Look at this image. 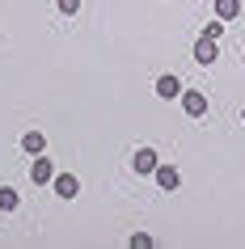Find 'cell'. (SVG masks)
Returning <instances> with one entry per match:
<instances>
[{
  "label": "cell",
  "mask_w": 245,
  "mask_h": 249,
  "mask_svg": "<svg viewBox=\"0 0 245 249\" xmlns=\"http://www.w3.org/2000/svg\"><path fill=\"white\" fill-rule=\"evenodd\" d=\"M203 34H207V38H220V34H224V21H220V17H216L211 26H203Z\"/></svg>",
  "instance_id": "13"
},
{
  "label": "cell",
  "mask_w": 245,
  "mask_h": 249,
  "mask_svg": "<svg viewBox=\"0 0 245 249\" xmlns=\"http://www.w3.org/2000/svg\"><path fill=\"white\" fill-rule=\"evenodd\" d=\"M156 186H161V190H178L182 186V173H178V165H156Z\"/></svg>",
  "instance_id": "4"
},
{
  "label": "cell",
  "mask_w": 245,
  "mask_h": 249,
  "mask_svg": "<svg viewBox=\"0 0 245 249\" xmlns=\"http://www.w3.org/2000/svg\"><path fill=\"white\" fill-rule=\"evenodd\" d=\"M182 110L190 118H203L207 114V93H199V89H182Z\"/></svg>",
  "instance_id": "1"
},
{
  "label": "cell",
  "mask_w": 245,
  "mask_h": 249,
  "mask_svg": "<svg viewBox=\"0 0 245 249\" xmlns=\"http://www.w3.org/2000/svg\"><path fill=\"white\" fill-rule=\"evenodd\" d=\"M55 195L59 198H76V190H80V182H76V173H55Z\"/></svg>",
  "instance_id": "5"
},
{
  "label": "cell",
  "mask_w": 245,
  "mask_h": 249,
  "mask_svg": "<svg viewBox=\"0 0 245 249\" xmlns=\"http://www.w3.org/2000/svg\"><path fill=\"white\" fill-rule=\"evenodd\" d=\"M30 178H34V182H38V186L55 182V165H51V160H47V157H42V152H38V160L30 165Z\"/></svg>",
  "instance_id": "6"
},
{
  "label": "cell",
  "mask_w": 245,
  "mask_h": 249,
  "mask_svg": "<svg viewBox=\"0 0 245 249\" xmlns=\"http://www.w3.org/2000/svg\"><path fill=\"white\" fill-rule=\"evenodd\" d=\"M241 118H245V110H241Z\"/></svg>",
  "instance_id": "14"
},
{
  "label": "cell",
  "mask_w": 245,
  "mask_h": 249,
  "mask_svg": "<svg viewBox=\"0 0 245 249\" xmlns=\"http://www.w3.org/2000/svg\"><path fill=\"white\" fill-rule=\"evenodd\" d=\"M156 97H165V102H173V97H182V85H178V76H156Z\"/></svg>",
  "instance_id": "7"
},
{
  "label": "cell",
  "mask_w": 245,
  "mask_h": 249,
  "mask_svg": "<svg viewBox=\"0 0 245 249\" xmlns=\"http://www.w3.org/2000/svg\"><path fill=\"white\" fill-rule=\"evenodd\" d=\"M216 59H220V47H216V38H207V34H203V38L194 42V64L211 68V64H216Z\"/></svg>",
  "instance_id": "2"
},
{
  "label": "cell",
  "mask_w": 245,
  "mask_h": 249,
  "mask_svg": "<svg viewBox=\"0 0 245 249\" xmlns=\"http://www.w3.org/2000/svg\"><path fill=\"white\" fill-rule=\"evenodd\" d=\"M237 13H241V0H216V17L220 21H232Z\"/></svg>",
  "instance_id": "9"
},
{
  "label": "cell",
  "mask_w": 245,
  "mask_h": 249,
  "mask_svg": "<svg viewBox=\"0 0 245 249\" xmlns=\"http://www.w3.org/2000/svg\"><path fill=\"white\" fill-rule=\"evenodd\" d=\"M148 245H152V236H148V232H135V236H131V249H148Z\"/></svg>",
  "instance_id": "12"
},
{
  "label": "cell",
  "mask_w": 245,
  "mask_h": 249,
  "mask_svg": "<svg viewBox=\"0 0 245 249\" xmlns=\"http://www.w3.org/2000/svg\"><path fill=\"white\" fill-rule=\"evenodd\" d=\"M17 203H21V195L13 186H0V211H17Z\"/></svg>",
  "instance_id": "10"
},
{
  "label": "cell",
  "mask_w": 245,
  "mask_h": 249,
  "mask_svg": "<svg viewBox=\"0 0 245 249\" xmlns=\"http://www.w3.org/2000/svg\"><path fill=\"white\" fill-rule=\"evenodd\" d=\"M156 165H161V157L152 148H135V157H131V169L135 173H156Z\"/></svg>",
  "instance_id": "3"
},
{
  "label": "cell",
  "mask_w": 245,
  "mask_h": 249,
  "mask_svg": "<svg viewBox=\"0 0 245 249\" xmlns=\"http://www.w3.org/2000/svg\"><path fill=\"white\" fill-rule=\"evenodd\" d=\"M42 148H47V140H42V131H26V135H21V152H30V157H38Z\"/></svg>",
  "instance_id": "8"
},
{
  "label": "cell",
  "mask_w": 245,
  "mask_h": 249,
  "mask_svg": "<svg viewBox=\"0 0 245 249\" xmlns=\"http://www.w3.org/2000/svg\"><path fill=\"white\" fill-rule=\"evenodd\" d=\"M59 13H64V17H76L80 13V0H59Z\"/></svg>",
  "instance_id": "11"
}]
</instances>
